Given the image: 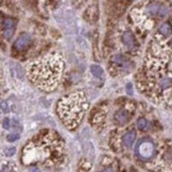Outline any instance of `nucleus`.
<instances>
[{"label":"nucleus","instance_id":"nucleus-11","mask_svg":"<svg viewBox=\"0 0 172 172\" xmlns=\"http://www.w3.org/2000/svg\"><path fill=\"white\" fill-rule=\"evenodd\" d=\"M170 85H171V79L169 78H164L163 80H160V86L163 89H166V88L170 87Z\"/></svg>","mask_w":172,"mask_h":172},{"label":"nucleus","instance_id":"nucleus-6","mask_svg":"<svg viewBox=\"0 0 172 172\" xmlns=\"http://www.w3.org/2000/svg\"><path fill=\"white\" fill-rule=\"evenodd\" d=\"M130 113L128 111L122 109V111H118L115 114V121L118 124H126L130 120Z\"/></svg>","mask_w":172,"mask_h":172},{"label":"nucleus","instance_id":"nucleus-20","mask_svg":"<svg viewBox=\"0 0 172 172\" xmlns=\"http://www.w3.org/2000/svg\"><path fill=\"white\" fill-rule=\"evenodd\" d=\"M31 172H40V170H37V169H33V170H32Z\"/></svg>","mask_w":172,"mask_h":172},{"label":"nucleus","instance_id":"nucleus-7","mask_svg":"<svg viewBox=\"0 0 172 172\" xmlns=\"http://www.w3.org/2000/svg\"><path fill=\"white\" fill-rule=\"evenodd\" d=\"M135 138H136V132H135V131H130V132H128L123 137L124 146H126V147H128V148L132 147V145H133V143H134Z\"/></svg>","mask_w":172,"mask_h":172},{"label":"nucleus","instance_id":"nucleus-13","mask_svg":"<svg viewBox=\"0 0 172 172\" xmlns=\"http://www.w3.org/2000/svg\"><path fill=\"white\" fill-rule=\"evenodd\" d=\"M19 139V135H17V134H9L8 136H6V140L9 141V143H13V141H16V140H18Z\"/></svg>","mask_w":172,"mask_h":172},{"label":"nucleus","instance_id":"nucleus-10","mask_svg":"<svg viewBox=\"0 0 172 172\" xmlns=\"http://www.w3.org/2000/svg\"><path fill=\"white\" fill-rule=\"evenodd\" d=\"M137 126H138V129L141 131L147 130V128H148L147 120H146L145 118H140V119H138V121H137Z\"/></svg>","mask_w":172,"mask_h":172},{"label":"nucleus","instance_id":"nucleus-8","mask_svg":"<svg viewBox=\"0 0 172 172\" xmlns=\"http://www.w3.org/2000/svg\"><path fill=\"white\" fill-rule=\"evenodd\" d=\"M90 72L97 78H100L103 74V69L99 65H91L90 66Z\"/></svg>","mask_w":172,"mask_h":172},{"label":"nucleus","instance_id":"nucleus-9","mask_svg":"<svg viewBox=\"0 0 172 172\" xmlns=\"http://www.w3.org/2000/svg\"><path fill=\"white\" fill-rule=\"evenodd\" d=\"M160 32L164 35H169L171 33V27L169 23H164L160 27Z\"/></svg>","mask_w":172,"mask_h":172},{"label":"nucleus","instance_id":"nucleus-1","mask_svg":"<svg viewBox=\"0 0 172 172\" xmlns=\"http://www.w3.org/2000/svg\"><path fill=\"white\" fill-rule=\"evenodd\" d=\"M85 109V98L81 94L70 95L67 98H64L60 103V113L64 121L67 123L77 126V122L83 115Z\"/></svg>","mask_w":172,"mask_h":172},{"label":"nucleus","instance_id":"nucleus-2","mask_svg":"<svg viewBox=\"0 0 172 172\" xmlns=\"http://www.w3.org/2000/svg\"><path fill=\"white\" fill-rule=\"evenodd\" d=\"M40 65V64H38ZM32 71L33 74H40V78L43 79L45 82L48 81L49 83H52L53 81H55V79H57L60 72V66H57V64H48L47 62H43L38 67H32Z\"/></svg>","mask_w":172,"mask_h":172},{"label":"nucleus","instance_id":"nucleus-4","mask_svg":"<svg viewBox=\"0 0 172 172\" xmlns=\"http://www.w3.org/2000/svg\"><path fill=\"white\" fill-rule=\"evenodd\" d=\"M31 43H32L31 35H30V34H27V33H23L15 40L13 47H14L16 50L22 51V50H25V49H27L28 47L31 45Z\"/></svg>","mask_w":172,"mask_h":172},{"label":"nucleus","instance_id":"nucleus-18","mask_svg":"<svg viewBox=\"0 0 172 172\" xmlns=\"http://www.w3.org/2000/svg\"><path fill=\"white\" fill-rule=\"evenodd\" d=\"M2 111H3V112H8V108H6V104L4 105V102H2Z\"/></svg>","mask_w":172,"mask_h":172},{"label":"nucleus","instance_id":"nucleus-17","mask_svg":"<svg viewBox=\"0 0 172 172\" xmlns=\"http://www.w3.org/2000/svg\"><path fill=\"white\" fill-rule=\"evenodd\" d=\"M126 89H128V94L129 95H132L133 91H132V84L131 83H129L128 85H126Z\"/></svg>","mask_w":172,"mask_h":172},{"label":"nucleus","instance_id":"nucleus-3","mask_svg":"<svg viewBox=\"0 0 172 172\" xmlns=\"http://www.w3.org/2000/svg\"><path fill=\"white\" fill-rule=\"evenodd\" d=\"M154 145L149 140H143L138 146V154L143 160H149L154 155Z\"/></svg>","mask_w":172,"mask_h":172},{"label":"nucleus","instance_id":"nucleus-14","mask_svg":"<svg viewBox=\"0 0 172 172\" xmlns=\"http://www.w3.org/2000/svg\"><path fill=\"white\" fill-rule=\"evenodd\" d=\"M13 33H14V29H5L3 32L4 34V37L5 38H11L13 35Z\"/></svg>","mask_w":172,"mask_h":172},{"label":"nucleus","instance_id":"nucleus-19","mask_svg":"<svg viewBox=\"0 0 172 172\" xmlns=\"http://www.w3.org/2000/svg\"><path fill=\"white\" fill-rule=\"evenodd\" d=\"M102 172H113V170H112L111 168H107V169H105V170H103Z\"/></svg>","mask_w":172,"mask_h":172},{"label":"nucleus","instance_id":"nucleus-16","mask_svg":"<svg viewBox=\"0 0 172 172\" xmlns=\"http://www.w3.org/2000/svg\"><path fill=\"white\" fill-rule=\"evenodd\" d=\"M3 128L5 129V130L10 129V119H9V118H5V119L3 120Z\"/></svg>","mask_w":172,"mask_h":172},{"label":"nucleus","instance_id":"nucleus-5","mask_svg":"<svg viewBox=\"0 0 172 172\" xmlns=\"http://www.w3.org/2000/svg\"><path fill=\"white\" fill-rule=\"evenodd\" d=\"M122 40H123L124 45L131 50L136 48V40H135L134 35H133V33L131 31L124 32L123 36H122Z\"/></svg>","mask_w":172,"mask_h":172},{"label":"nucleus","instance_id":"nucleus-15","mask_svg":"<svg viewBox=\"0 0 172 172\" xmlns=\"http://www.w3.org/2000/svg\"><path fill=\"white\" fill-rule=\"evenodd\" d=\"M15 152H16V149L15 148H9V149H6L5 150V155H8V156H12V155H14L15 154Z\"/></svg>","mask_w":172,"mask_h":172},{"label":"nucleus","instance_id":"nucleus-12","mask_svg":"<svg viewBox=\"0 0 172 172\" xmlns=\"http://www.w3.org/2000/svg\"><path fill=\"white\" fill-rule=\"evenodd\" d=\"M3 26L5 27V29H14V20L11 18H6L5 20H3Z\"/></svg>","mask_w":172,"mask_h":172}]
</instances>
